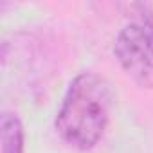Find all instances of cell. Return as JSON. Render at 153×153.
<instances>
[{
    "instance_id": "obj_3",
    "label": "cell",
    "mask_w": 153,
    "mask_h": 153,
    "mask_svg": "<svg viewBox=\"0 0 153 153\" xmlns=\"http://www.w3.org/2000/svg\"><path fill=\"white\" fill-rule=\"evenodd\" d=\"M0 149L2 153H24V126L15 114L4 112L0 119Z\"/></svg>"
},
{
    "instance_id": "obj_1",
    "label": "cell",
    "mask_w": 153,
    "mask_h": 153,
    "mask_svg": "<svg viewBox=\"0 0 153 153\" xmlns=\"http://www.w3.org/2000/svg\"><path fill=\"white\" fill-rule=\"evenodd\" d=\"M114 108L110 83L94 72L76 76L56 115L59 137L76 149H92L103 137Z\"/></svg>"
},
{
    "instance_id": "obj_2",
    "label": "cell",
    "mask_w": 153,
    "mask_h": 153,
    "mask_svg": "<svg viewBox=\"0 0 153 153\" xmlns=\"http://www.w3.org/2000/svg\"><path fill=\"white\" fill-rule=\"evenodd\" d=\"M114 54L124 74L140 88H153V24L124 25L114 43Z\"/></svg>"
}]
</instances>
